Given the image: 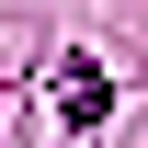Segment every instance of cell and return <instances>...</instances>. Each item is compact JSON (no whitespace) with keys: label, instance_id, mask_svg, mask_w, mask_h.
Wrapping results in <instances>:
<instances>
[{"label":"cell","instance_id":"obj_1","mask_svg":"<svg viewBox=\"0 0 148 148\" xmlns=\"http://www.w3.org/2000/svg\"><path fill=\"white\" fill-rule=\"evenodd\" d=\"M57 114H69V125H103V69H69L57 80Z\"/></svg>","mask_w":148,"mask_h":148}]
</instances>
